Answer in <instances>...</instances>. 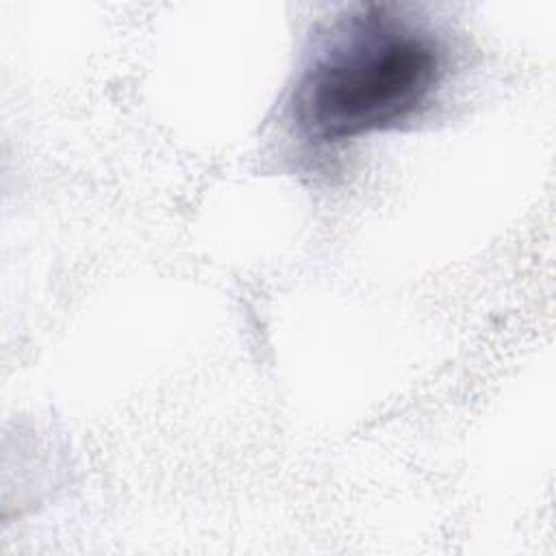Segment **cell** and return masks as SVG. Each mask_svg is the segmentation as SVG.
I'll return each mask as SVG.
<instances>
[{"label": "cell", "instance_id": "cell-1", "mask_svg": "<svg viewBox=\"0 0 556 556\" xmlns=\"http://www.w3.org/2000/svg\"><path fill=\"white\" fill-rule=\"evenodd\" d=\"M443 76L437 41L387 7H363L321 39L293 91L315 143L393 128L430 102Z\"/></svg>", "mask_w": 556, "mask_h": 556}]
</instances>
